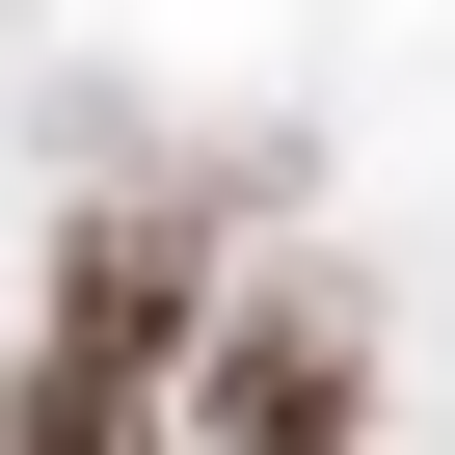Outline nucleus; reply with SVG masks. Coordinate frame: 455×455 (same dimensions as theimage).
I'll use <instances>...</instances> for the list:
<instances>
[{
	"instance_id": "1",
	"label": "nucleus",
	"mask_w": 455,
	"mask_h": 455,
	"mask_svg": "<svg viewBox=\"0 0 455 455\" xmlns=\"http://www.w3.org/2000/svg\"><path fill=\"white\" fill-rule=\"evenodd\" d=\"M348 402H375L348 295H242V322H188V455H348Z\"/></svg>"
},
{
	"instance_id": "2",
	"label": "nucleus",
	"mask_w": 455,
	"mask_h": 455,
	"mask_svg": "<svg viewBox=\"0 0 455 455\" xmlns=\"http://www.w3.org/2000/svg\"><path fill=\"white\" fill-rule=\"evenodd\" d=\"M161 375H188V242H81V268H54V375H28V402H134V428H161Z\"/></svg>"
}]
</instances>
